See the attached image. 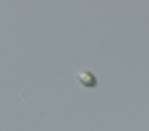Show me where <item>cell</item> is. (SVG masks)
<instances>
[{
  "label": "cell",
  "instance_id": "obj_1",
  "mask_svg": "<svg viewBox=\"0 0 149 131\" xmlns=\"http://www.w3.org/2000/svg\"><path fill=\"white\" fill-rule=\"evenodd\" d=\"M74 79L85 87V89H97L100 87V79H97L95 72H90V69H80V72L74 74Z\"/></svg>",
  "mask_w": 149,
  "mask_h": 131
}]
</instances>
